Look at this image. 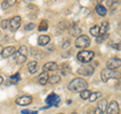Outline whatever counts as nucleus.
<instances>
[{"label":"nucleus","mask_w":121,"mask_h":114,"mask_svg":"<svg viewBox=\"0 0 121 114\" xmlns=\"http://www.w3.org/2000/svg\"><path fill=\"white\" fill-rule=\"evenodd\" d=\"M88 88V83L82 78H76L72 80L69 84V89L74 92H82Z\"/></svg>","instance_id":"nucleus-1"},{"label":"nucleus","mask_w":121,"mask_h":114,"mask_svg":"<svg viewBox=\"0 0 121 114\" xmlns=\"http://www.w3.org/2000/svg\"><path fill=\"white\" fill-rule=\"evenodd\" d=\"M120 78V73L115 70L111 69H104L101 72V79L103 82H107L110 79H119Z\"/></svg>","instance_id":"nucleus-2"},{"label":"nucleus","mask_w":121,"mask_h":114,"mask_svg":"<svg viewBox=\"0 0 121 114\" xmlns=\"http://www.w3.org/2000/svg\"><path fill=\"white\" fill-rule=\"evenodd\" d=\"M94 56V52H91V51H81L80 53L78 54L77 56V59L79 62H81L83 64H86V63H89L93 60Z\"/></svg>","instance_id":"nucleus-3"},{"label":"nucleus","mask_w":121,"mask_h":114,"mask_svg":"<svg viewBox=\"0 0 121 114\" xmlns=\"http://www.w3.org/2000/svg\"><path fill=\"white\" fill-rule=\"evenodd\" d=\"M90 43H91V40L89 39V36L82 35L77 37V39L75 41V44L78 48H86L90 45Z\"/></svg>","instance_id":"nucleus-4"},{"label":"nucleus","mask_w":121,"mask_h":114,"mask_svg":"<svg viewBox=\"0 0 121 114\" xmlns=\"http://www.w3.org/2000/svg\"><path fill=\"white\" fill-rule=\"evenodd\" d=\"M60 102V96L59 95H56V94H55V93L50 94L47 97V99H45V103H47L48 106H56V107H58Z\"/></svg>","instance_id":"nucleus-5"},{"label":"nucleus","mask_w":121,"mask_h":114,"mask_svg":"<svg viewBox=\"0 0 121 114\" xmlns=\"http://www.w3.org/2000/svg\"><path fill=\"white\" fill-rule=\"evenodd\" d=\"M95 69L92 65H86V66H82L80 69L78 70V74H80L81 76H91Z\"/></svg>","instance_id":"nucleus-6"},{"label":"nucleus","mask_w":121,"mask_h":114,"mask_svg":"<svg viewBox=\"0 0 121 114\" xmlns=\"http://www.w3.org/2000/svg\"><path fill=\"white\" fill-rule=\"evenodd\" d=\"M20 22H21V18L20 16H14L9 20V27L11 31H15L19 28L20 26Z\"/></svg>","instance_id":"nucleus-7"},{"label":"nucleus","mask_w":121,"mask_h":114,"mask_svg":"<svg viewBox=\"0 0 121 114\" xmlns=\"http://www.w3.org/2000/svg\"><path fill=\"white\" fill-rule=\"evenodd\" d=\"M106 66H107L108 69L115 70V69H117V68L121 67V60L118 59V58H111L109 61H107Z\"/></svg>","instance_id":"nucleus-8"},{"label":"nucleus","mask_w":121,"mask_h":114,"mask_svg":"<svg viewBox=\"0 0 121 114\" xmlns=\"http://www.w3.org/2000/svg\"><path fill=\"white\" fill-rule=\"evenodd\" d=\"M107 114H119V105L116 101H111L107 106Z\"/></svg>","instance_id":"nucleus-9"},{"label":"nucleus","mask_w":121,"mask_h":114,"mask_svg":"<svg viewBox=\"0 0 121 114\" xmlns=\"http://www.w3.org/2000/svg\"><path fill=\"white\" fill-rule=\"evenodd\" d=\"M107 106H108L107 100H106V99H102L99 103H98L97 108L95 109V114H103L105 112V110L107 109Z\"/></svg>","instance_id":"nucleus-10"},{"label":"nucleus","mask_w":121,"mask_h":114,"mask_svg":"<svg viewBox=\"0 0 121 114\" xmlns=\"http://www.w3.org/2000/svg\"><path fill=\"white\" fill-rule=\"evenodd\" d=\"M16 104L20 105V106H25V105H28L32 102V98L30 96H21V97H18L16 100Z\"/></svg>","instance_id":"nucleus-11"},{"label":"nucleus","mask_w":121,"mask_h":114,"mask_svg":"<svg viewBox=\"0 0 121 114\" xmlns=\"http://www.w3.org/2000/svg\"><path fill=\"white\" fill-rule=\"evenodd\" d=\"M15 53H16V48L14 47H6L5 48H3L1 56L3 58H9V57L14 55Z\"/></svg>","instance_id":"nucleus-12"},{"label":"nucleus","mask_w":121,"mask_h":114,"mask_svg":"<svg viewBox=\"0 0 121 114\" xmlns=\"http://www.w3.org/2000/svg\"><path fill=\"white\" fill-rule=\"evenodd\" d=\"M58 69H59V66H58V64L55 62H48L43 66L44 72H52V71H56Z\"/></svg>","instance_id":"nucleus-13"},{"label":"nucleus","mask_w":121,"mask_h":114,"mask_svg":"<svg viewBox=\"0 0 121 114\" xmlns=\"http://www.w3.org/2000/svg\"><path fill=\"white\" fill-rule=\"evenodd\" d=\"M69 31L71 33V35H73V36H78L79 35V36H80L82 30H81L80 26H79L78 24H73V25L70 26Z\"/></svg>","instance_id":"nucleus-14"},{"label":"nucleus","mask_w":121,"mask_h":114,"mask_svg":"<svg viewBox=\"0 0 121 114\" xmlns=\"http://www.w3.org/2000/svg\"><path fill=\"white\" fill-rule=\"evenodd\" d=\"M27 69L30 74H35L37 70H39V65H37L36 61H32V62H29L27 65Z\"/></svg>","instance_id":"nucleus-15"},{"label":"nucleus","mask_w":121,"mask_h":114,"mask_svg":"<svg viewBox=\"0 0 121 114\" xmlns=\"http://www.w3.org/2000/svg\"><path fill=\"white\" fill-rule=\"evenodd\" d=\"M14 60H15V62H16L18 65H21V64H23L26 61V56L22 55V54H20L19 52L16 51V53L14 54Z\"/></svg>","instance_id":"nucleus-16"},{"label":"nucleus","mask_w":121,"mask_h":114,"mask_svg":"<svg viewBox=\"0 0 121 114\" xmlns=\"http://www.w3.org/2000/svg\"><path fill=\"white\" fill-rule=\"evenodd\" d=\"M50 36L48 35H40L39 37V39H37V44H39L40 47H44V45H47L48 43H50Z\"/></svg>","instance_id":"nucleus-17"},{"label":"nucleus","mask_w":121,"mask_h":114,"mask_svg":"<svg viewBox=\"0 0 121 114\" xmlns=\"http://www.w3.org/2000/svg\"><path fill=\"white\" fill-rule=\"evenodd\" d=\"M48 78H50V77H48V72H43V73H41L39 76V84L45 85L48 82Z\"/></svg>","instance_id":"nucleus-18"},{"label":"nucleus","mask_w":121,"mask_h":114,"mask_svg":"<svg viewBox=\"0 0 121 114\" xmlns=\"http://www.w3.org/2000/svg\"><path fill=\"white\" fill-rule=\"evenodd\" d=\"M15 3H16V0H4V1L2 2V4H1L2 9H4V10L8 9L9 7L14 5Z\"/></svg>","instance_id":"nucleus-19"},{"label":"nucleus","mask_w":121,"mask_h":114,"mask_svg":"<svg viewBox=\"0 0 121 114\" xmlns=\"http://www.w3.org/2000/svg\"><path fill=\"white\" fill-rule=\"evenodd\" d=\"M96 12L99 15H101V16H105L106 13H107V9H106L102 4H98L96 6Z\"/></svg>","instance_id":"nucleus-20"},{"label":"nucleus","mask_w":121,"mask_h":114,"mask_svg":"<svg viewBox=\"0 0 121 114\" xmlns=\"http://www.w3.org/2000/svg\"><path fill=\"white\" fill-rule=\"evenodd\" d=\"M60 73H62L63 75H68L69 73H71V68H70L69 65L63 64L62 66H60Z\"/></svg>","instance_id":"nucleus-21"},{"label":"nucleus","mask_w":121,"mask_h":114,"mask_svg":"<svg viewBox=\"0 0 121 114\" xmlns=\"http://www.w3.org/2000/svg\"><path fill=\"white\" fill-rule=\"evenodd\" d=\"M109 22L108 21H103L100 26V33H107L109 30Z\"/></svg>","instance_id":"nucleus-22"},{"label":"nucleus","mask_w":121,"mask_h":114,"mask_svg":"<svg viewBox=\"0 0 121 114\" xmlns=\"http://www.w3.org/2000/svg\"><path fill=\"white\" fill-rule=\"evenodd\" d=\"M9 80H10V83H11V84H14V85L17 84V83L20 81V74L17 72V73H15L13 76H11Z\"/></svg>","instance_id":"nucleus-23"},{"label":"nucleus","mask_w":121,"mask_h":114,"mask_svg":"<svg viewBox=\"0 0 121 114\" xmlns=\"http://www.w3.org/2000/svg\"><path fill=\"white\" fill-rule=\"evenodd\" d=\"M48 82H50L52 85H56V84H58L59 82H60V77L59 75H52V77L48 78Z\"/></svg>","instance_id":"nucleus-24"},{"label":"nucleus","mask_w":121,"mask_h":114,"mask_svg":"<svg viewBox=\"0 0 121 114\" xmlns=\"http://www.w3.org/2000/svg\"><path fill=\"white\" fill-rule=\"evenodd\" d=\"M90 33L93 36H98L100 35V26L99 25H94L92 28L90 29Z\"/></svg>","instance_id":"nucleus-25"},{"label":"nucleus","mask_w":121,"mask_h":114,"mask_svg":"<svg viewBox=\"0 0 121 114\" xmlns=\"http://www.w3.org/2000/svg\"><path fill=\"white\" fill-rule=\"evenodd\" d=\"M108 36H109L108 33H100V35L96 37V41H97L98 44H101V43H103L104 40L107 39Z\"/></svg>","instance_id":"nucleus-26"},{"label":"nucleus","mask_w":121,"mask_h":114,"mask_svg":"<svg viewBox=\"0 0 121 114\" xmlns=\"http://www.w3.org/2000/svg\"><path fill=\"white\" fill-rule=\"evenodd\" d=\"M100 97H101V93L100 92H94V93H91L90 97H89V100L91 102H94V101H96L98 98H100Z\"/></svg>","instance_id":"nucleus-27"},{"label":"nucleus","mask_w":121,"mask_h":114,"mask_svg":"<svg viewBox=\"0 0 121 114\" xmlns=\"http://www.w3.org/2000/svg\"><path fill=\"white\" fill-rule=\"evenodd\" d=\"M90 95H91V92L89 90H84V91H82L81 92V98L82 99H89V97H90Z\"/></svg>","instance_id":"nucleus-28"},{"label":"nucleus","mask_w":121,"mask_h":114,"mask_svg":"<svg viewBox=\"0 0 121 114\" xmlns=\"http://www.w3.org/2000/svg\"><path fill=\"white\" fill-rule=\"evenodd\" d=\"M48 22L47 21H41V23L39 26V31H44V30L48 29Z\"/></svg>","instance_id":"nucleus-29"},{"label":"nucleus","mask_w":121,"mask_h":114,"mask_svg":"<svg viewBox=\"0 0 121 114\" xmlns=\"http://www.w3.org/2000/svg\"><path fill=\"white\" fill-rule=\"evenodd\" d=\"M17 52H19L20 54L26 56V55H27V48H26L25 45H21V47L19 48V50H18Z\"/></svg>","instance_id":"nucleus-30"},{"label":"nucleus","mask_w":121,"mask_h":114,"mask_svg":"<svg viewBox=\"0 0 121 114\" xmlns=\"http://www.w3.org/2000/svg\"><path fill=\"white\" fill-rule=\"evenodd\" d=\"M111 47L117 51H121V41H117L116 44H111Z\"/></svg>","instance_id":"nucleus-31"},{"label":"nucleus","mask_w":121,"mask_h":114,"mask_svg":"<svg viewBox=\"0 0 121 114\" xmlns=\"http://www.w3.org/2000/svg\"><path fill=\"white\" fill-rule=\"evenodd\" d=\"M8 25H9V20H7V19H4V20H2L1 21V27L3 29H5L8 27Z\"/></svg>","instance_id":"nucleus-32"},{"label":"nucleus","mask_w":121,"mask_h":114,"mask_svg":"<svg viewBox=\"0 0 121 114\" xmlns=\"http://www.w3.org/2000/svg\"><path fill=\"white\" fill-rule=\"evenodd\" d=\"M22 114H36V111H32V110H28V109H24L21 111Z\"/></svg>","instance_id":"nucleus-33"},{"label":"nucleus","mask_w":121,"mask_h":114,"mask_svg":"<svg viewBox=\"0 0 121 114\" xmlns=\"http://www.w3.org/2000/svg\"><path fill=\"white\" fill-rule=\"evenodd\" d=\"M35 27V23H28V24H26L25 25V29L26 30H31Z\"/></svg>","instance_id":"nucleus-34"},{"label":"nucleus","mask_w":121,"mask_h":114,"mask_svg":"<svg viewBox=\"0 0 121 114\" xmlns=\"http://www.w3.org/2000/svg\"><path fill=\"white\" fill-rule=\"evenodd\" d=\"M64 41H65V43H64V44H63V48H67L70 45V44H71L70 39H65V40H64Z\"/></svg>","instance_id":"nucleus-35"},{"label":"nucleus","mask_w":121,"mask_h":114,"mask_svg":"<svg viewBox=\"0 0 121 114\" xmlns=\"http://www.w3.org/2000/svg\"><path fill=\"white\" fill-rule=\"evenodd\" d=\"M114 4H117L116 0H108V1H107V5H108L109 7H112Z\"/></svg>","instance_id":"nucleus-36"},{"label":"nucleus","mask_w":121,"mask_h":114,"mask_svg":"<svg viewBox=\"0 0 121 114\" xmlns=\"http://www.w3.org/2000/svg\"><path fill=\"white\" fill-rule=\"evenodd\" d=\"M116 88L121 90V78L118 79V82H117V84H116Z\"/></svg>","instance_id":"nucleus-37"},{"label":"nucleus","mask_w":121,"mask_h":114,"mask_svg":"<svg viewBox=\"0 0 121 114\" xmlns=\"http://www.w3.org/2000/svg\"><path fill=\"white\" fill-rule=\"evenodd\" d=\"M2 83H3V78L1 77V76H0V85H1Z\"/></svg>","instance_id":"nucleus-38"},{"label":"nucleus","mask_w":121,"mask_h":114,"mask_svg":"<svg viewBox=\"0 0 121 114\" xmlns=\"http://www.w3.org/2000/svg\"><path fill=\"white\" fill-rule=\"evenodd\" d=\"M2 51H3V48L2 45H0V54H2Z\"/></svg>","instance_id":"nucleus-39"},{"label":"nucleus","mask_w":121,"mask_h":114,"mask_svg":"<svg viewBox=\"0 0 121 114\" xmlns=\"http://www.w3.org/2000/svg\"><path fill=\"white\" fill-rule=\"evenodd\" d=\"M119 28H120V29H121V21H120V22H119Z\"/></svg>","instance_id":"nucleus-40"},{"label":"nucleus","mask_w":121,"mask_h":114,"mask_svg":"<svg viewBox=\"0 0 121 114\" xmlns=\"http://www.w3.org/2000/svg\"><path fill=\"white\" fill-rule=\"evenodd\" d=\"M95 1H96V2H101L102 0H95Z\"/></svg>","instance_id":"nucleus-41"},{"label":"nucleus","mask_w":121,"mask_h":114,"mask_svg":"<svg viewBox=\"0 0 121 114\" xmlns=\"http://www.w3.org/2000/svg\"><path fill=\"white\" fill-rule=\"evenodd\" d=\"M71 114H77V113H76V112H73V113H71Z\"/></svg>","instance_id":"nucleus-42"},{"label":"nucleus","mask_w":121,"mask_h":114,"mask_svg":"<svg viewBox=\"0 0 121 114\" xmlns=\"http://www.w3.org/2000/svg\"><path fill=\"white\" fill-rule=\"evenodd\" d=\"M60 114H64V113H60Z\"/></svg>","instance_id":"nucleus-43"}]
</instances>
